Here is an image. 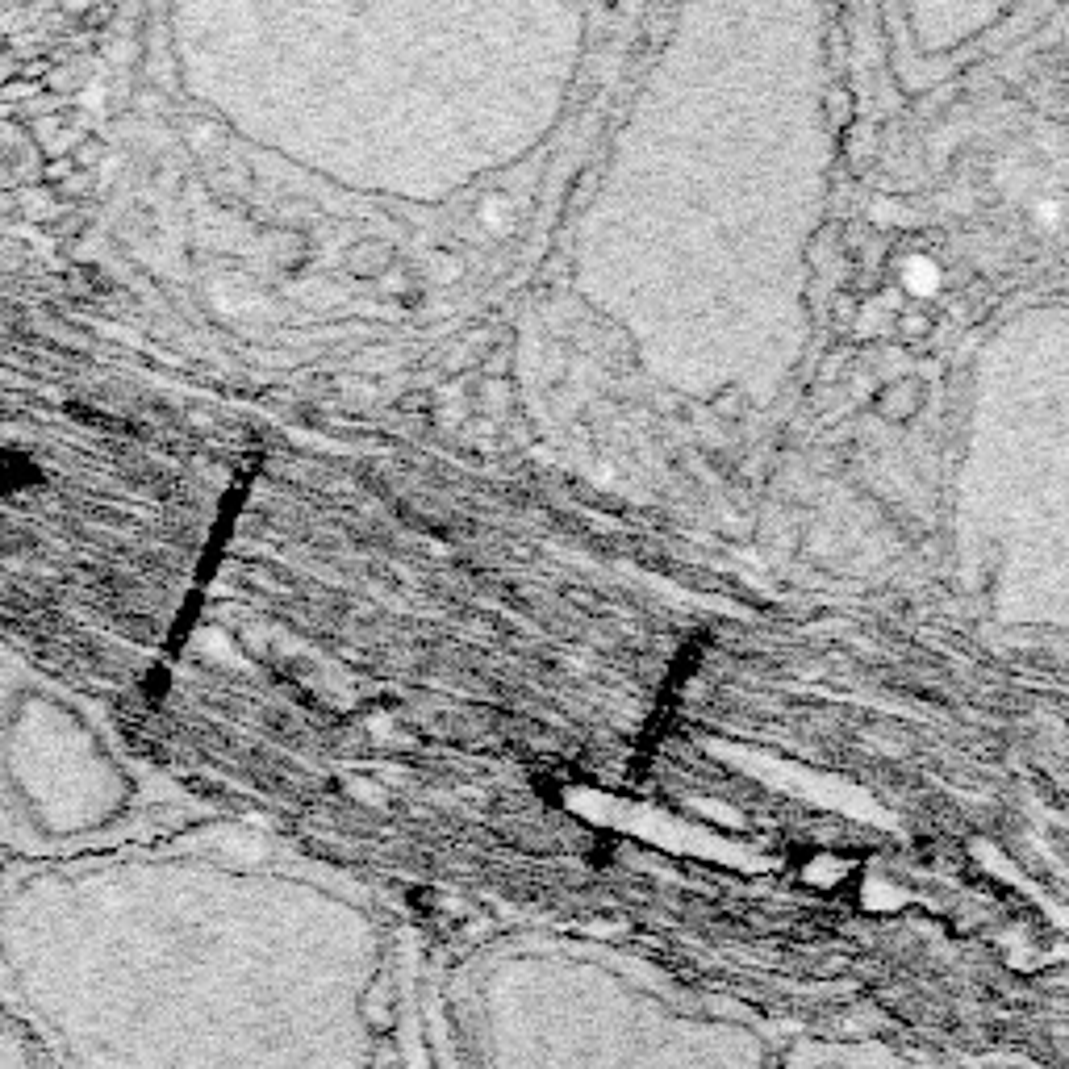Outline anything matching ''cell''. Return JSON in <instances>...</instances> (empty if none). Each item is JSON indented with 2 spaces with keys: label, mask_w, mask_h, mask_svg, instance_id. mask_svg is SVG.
I'll return each instance as SVG.
<instances>
[{
  "label": "cell",
  "mask_w": 1069,
  "mask_h": 1069,
  "mask_svg": "<svg viewBox=\"0 0 1069 1069\" xmlns=\"http://www.w3.org/2000/svg\"><path fill=\"white\" fill-rule=\"evenodd\" d=\"M138 781L88 710L34 677L0 669V844L26 865L130 844Z\"/></svg>",
  "instance_id": "1"
},
{
  "label": "cell",
  "mask_w": 1069,
  "mask_h": 1069,
  "mask_svg": "<svg viewBox=\"0 0 1069 1069\" xmlns=\"http://www.w3.org/2000/svg\"><path fill=\"white\" fill-rule=\"evenodd\" d=\"M873 414L882 418L886 426H907L923 414V406H928V385L915 376V372H902V376H890L886 385H877L873 389Z\"/></svg>",
  "instance_id": "2"
},
{
  "label": "cell",
  "mask_w": 1069,
  "mask_h": 1069,
  "mask_svg": "<svg viewBox=\"0 0 1069 1069\" xmlns=\"http://www.w3.org/2000/svg\"><path fill=\"white\" fill-rule=\"evenodd\" d=\"M890 335L898 343H907V347H923L936 335V314L928 310V305H898Z\"/></svg>",
  "instance_id": "3"
},
{
  "label": "cell",
  "mask_w": 1069,
  "mask_h": 1069,
  "mask_svg": "<svg viewBox=\"0 0 1069 1069\" xmlns=\"http://www.w3.org/2000/svg\"><path fill=\"white\" fill-rule=\"evenodd\" d=\"M852 873H857V869H852V861L840 857V852H815V857L802 865V882L806 886H819V890H836V886L848 882Z\"/></svg>",
  "instance_id": "4"
},
{
  "label": "cell",
  "mask_w": 1069,
  "mask_h": 1069,
  "mask_svg": "<svg viewBox=\"0 0 1069 1069\" xmlns=\"http://www.w3.org/2000/svg\"><path fill=\"white\" fill-rule=\"evenodd\" d=\"M710 410H715L719 418H727V422H740V418L748 414V393H744V389H735V385H727V389L715 393Z\"/></svg>",
  "instance_id": "5"
},
{
  "label": "cell",
  "mask_w": 1069,
  "mask_h": 1069,
  "mask_svg": "<svg viewBox=\"0 0 1069 1069\" xmlns=\"http://www.w3.org/2000/svg\"><path fill=\"white\" fill-rule=\"evenodd\" d=\"M827 113H831V122H836V130H848V122H852V113H857V109H852V97L840 88V92H831Z\"/></svg>",
  "instance_id": "6"
}]
</instances>
